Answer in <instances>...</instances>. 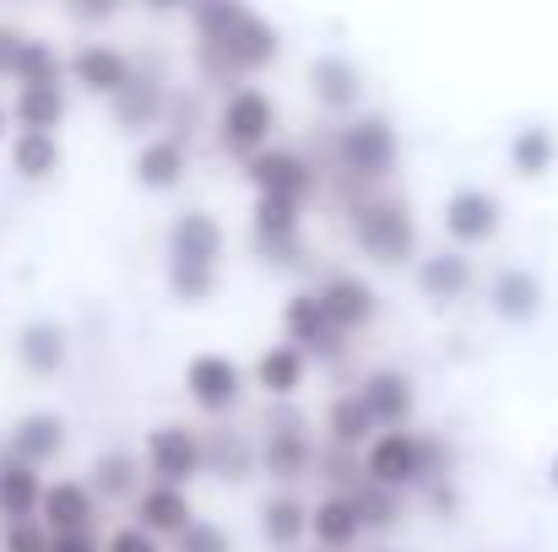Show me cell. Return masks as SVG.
<instances>
[{
    "label": "cell",
    "instance_id": "6da1fadb",
    "mask_svg": "<svg viewBox=\"0 0 558 552\" xmlns=\"http://www.w3.org/2000/svg\"><path fill=\"white\" fill-rule=\"evenodd\" d=\"M142 455H147V477H153V482H180V488H190V477H201V471L211 466L206 439L180 428V422L153 428L147 444H142Z\"/></svg>",
    "mask_w": 558,
    "mask_h": 552
},
{
    "label": "cell",
    "instance_id": "7a4b0ae2",
    "mask_svg": "<svg viewBox=\"0 0 558 552\" xmlns=\"http://www.w3.org/2000/svg\"><path fill=\"white\" fill-rule=\"evenodd\" d=\"M222 142L244 163L255 152H266V142H271V98L260 87H233L228 93V103H222Z\"/></svg>",
    "mask_w": 558,
    "mask_h": 552
},
{
    "label": "cell",
    "instance_id": "3957f363",
    "mask_svg": "<svg viewBox=\"0 0 558 552\" xmlns=\"http://www.w3.org/2000/svg\"><path fill=\"white\" fill-rule=\"evenodd\" d=\"M315 466H320V455H315V439H310L304 417H277L271 433H266V444H260V471L277 477L282 488H293Z\"/></svg>",
    "mask_w": 558,
    "mask_h": 552
},
{
    "label": "cell",
    "instance_id": "277c9868",
    "mask_svg": "<svg viewBox=\"0 0 558 552\" xmlns=\"http://www.w3.org/2000/svg\"><path fill=\"white\" fill-rule=\"evenodd\" d=\"M337 152H342L348 174L379 184L385 174H390V163H396V131H390L379 114H364V120H353V125L342 131Z\"/></svg>",
    "mask_w": 558,
    "mask_h": 552
},
{
    "label": "cell",
    "instance_id": "5b68a950",
    "mask_svg": "<svg viewBox=\"0 0 558 552\" xmlns=\"http://www.w3.org/2000/svg\"><path fill=\"white\" fill-rule=\"evenodd\" d=\"M364 515H359V499L353 493H326L310 504V542L320 552H353L364 542Z\"/></svg>",
    "mask_w": 558,
    "mask_h": 552
},
{
    "label": "cell",
    "instance_id": "8992f818",
    "mask_svg": "<svg viewBox=\"0 0 558 552\" xmlns=\"http://www.w3.org/2000/svg\"><path fill=\"white\" fill-rule=\"evenodd\" d=\"M282 331H288V342H299L304 353H331V347H342V320L331 315V304L320 298V287L315 293H304V298H293L288 309H282Z\"/></svg>",
    "mask_w": 558,
    "mask_h": 552
},
{
    "label": "cell",
    "instance_id": "52a82bcc",
    "mask_svg": "<svg viewBox=\"0 0 558 552\" xmlns=\"http://www.w3.org/2000/svg\"><path fill=\"white\" fill-rule=\"evenodd\" d=\"M131 520H136V526H147L153 537L174 542L190 520H195V510H190V493L180 488V482H147V488H142V499L131 504Z\"/></svg>",
    "mask_w": 558,
    "mask_h": 552
},
{
    "label": "cell",
    "instance_id": "ba28073f",
    "mask_svg": "<svg viewBox=\"0 0 558 552\" xmlns=\"http://www.w3.org/2000/svg\"><path fill=\"white\" fill-rule=\"evenodd\" d=\"M38 520H44L49 531H98V526H93V520H98V493H93L87 482H76V477H54V482L44 488Z\"/></svg>",
    "mask_w": 558,
    "mask_h": 552
},
{
    "label": "cell",
    "instance_id": "9c48e42d",
    "mask_svg": "<svg viewBox=\"0 0 558 552\" xmlns=\"http://www.w3.org/2000/svg\"><path fill=\"white\" fill-rule=\"evenodd\" d=\"M60 450H65V422H60L54 412H27V417L0 439V455L27 461V466H38V471H44Z\"/></svg>",
    "mask_w": 558,
    "mask_h": 552
},
{
    "label": "cell",
    "instance_id": "30bf717a",
    "mask_svg": "<svg viewBox=\"0 0 558 552\" xmlns=\"http://www.w3.org/2000/svg\"><path fill=\"white\" fill-rule=\"evenodd\" d=\"M185 390H190V401H195L201 412L222 417V412L239 401V368L228 364L222 353H201V358H190L185 364Z\"/></svg>",
    "mask_w": 558,
    "mask_h": 552
},
{
    "label": "cell",
    "instance_id": "8fae6325",
    "mask_svg": "<svg viewBox=\"0 0 558 552\" xmlns=\"http://www.w3.org/2000/svg\"><path fill=\"white\" fill-rule=\"evenodd\" d=\"M260 537H266L271 552H299L310 542V504H304L293 488L271 493V499L260 504Z\"/></svg>",
    "mask_w": 558,
    "mask_h": 552
},
{
    "label": "cell",
    "instance_id": "7c38bea8",
    "mask_svg": "<svg viewBox=\"0 0 558 552\" xmlns=\"http://www.w3.org/2000/svg\"><path fill=\"white\" fill-rule=\"evenodd\" d=\"M250 174H255V189H266V195H282V200H299V206H304V195L315 189L310 163H304L299 152H282V147H266V152H255V158H250Z\"/></svg>",
    "mask_w": 558,
    "mask_h": 552
},
{
    "label": "cell",
    "instance_id": "4fadbf2b",
    "mask_svg": "<svg viewBox=\"0 0 558 552\" xmlns=\"http://www.w3.org/2000/svg\"><path fill=\"white\" fill-rule=\"evenodd\" d=\"M44 471L27 461L0 455V520H33L44 510Z\"/></svg>",
    "mask_w": 558,
    "mask_h": 552
},
{
    "label": "cell",
    "instance_id": "5bb4252c",
    "mask_svg": "<svg viewBox=\"0 0 558 552\" xmlns=\"http://www.w3.org/2000/svg\"><path fill=\"white\" fill-rule=\"evenodd\" d=\"M87 488L98 493V504H136L142 499V461L136 455H125V450H109V455H98L93 461V471H87Z\"/></svg>",
    "mask_w": 558,
    "mask_h": 552
},
{
    "label": "cell",
    "instance_id": "9a60e30c",
    "mask_svg": "<svg viewBox=\"0 0 558 552\" xmlns=\"http://www.w3.org/2000/svg\"><path fill=\"white\" fill-rule=\"evenodd\" d=\"M71 76L82 82V87H93V93H120V87H131V60L114 49V44H82L76 49V60H71Z\"/></svg>",
    "mask_w": 558,
    "mask_h": 552
},
{
    "label": "cell",
    "instance_id": "2e32d148",
    "mask_svg": "<svg viewBox=\"0 0 558 552\" xmlns=\"http://www.w3.org/2000/svg\"><path fill=\"white\" fill-rule=\"evenodd\" d=\"M326 433H331L337 450H369V439L379 433V422H374L369 401H364L359 390H348V395L331 401V412H326Z\"/></svg>",
    "mask_w": 558,
    "mask_h": 552
},
{
    "label": "cell",
    "instance_id": "e0dca14e",
    "mask_svg": "<svg viewBox=\"0 0 558 552\" xmlns=\"http://www.w3.org/2000/svg\"><path fill=\"white\" fill-rule=\"evenodd\" d=\"M359 395L369 401L379 428H407V422H412V406H417V401H412V384H407L401 373H390V368H385V373H369V379L359 384Z\"/></svg>",
    "mask_w": 558,
    "mask_h": 552
},
{
    "label": "cell",
    "instance_id": "ac0fdd59",
    "mask_svg": "<svg viewBox=\"0 0 558 552\" xmlns=\"http://www.w3.org/2000/svg\"><path fill=\"white\" fill-rule=\"evenodd\" d=\"M60 109H65L60 82H16V93H11V120L22 131H54Z\"/></svg>",
    "mask_w": 558,
    "mask_h": 552
},
{
    "label": "cell",
    "instance_id": "d6986e66",
    "mask_svg": "<svg viewBox=\"0 0 558 552\" xmlns=\"http://www.w3.org/2000/svg\"><path fill=\"white\" fill-rule=\"evenodd\" d=\"M169 260H206V266H217L222 260V222L201 217V211L180 217L174 238H169Z\"/></svg>",
    "mask_w": 558,
    "mask_h": 552
},
{
    "label": "cell",
    "instance_id": "ffe728a7",
    "mask_svg": "<svg viewBox=\"0 0 558 552\" xmlns=\"http://www.w3.org/2000/svg\"><path fill=\"white\" fill-rule=\"evenodd\" d=\"M488 228H494V200L483 189H456L445 200V233L456 244H477V238H488Z\"/></svg>",
    "mask_w": 558,
    "mask_h": 552
},
{
    "label": "cell",
    "instance_id": "44dd1931",
    "mask_svg": "<svg viewBox=\"0 0 558 552\" xmlns=\"http://www.w3.org/2000/svg\"><path fill=\"white\" fill-rule=\"evenodd\" d=\"M136 174H142V184H153V189L180 184L185 180V142H180V136H153V142H142Z\"/></svg>",
    "mask_w": 558,
    "mask_h": 552
},
{
    "label": "cell",
    "instance_id": "7402d4cb",
    "mask_svg": "<svg viewBox=\"0 0 558 552\" xmlns=\"http://www.w3.org/2000/svg\"><path fill=\"white\" fill-rule=\"evenodd\" d=\"M16 358L33 368V373H54L65 364V331L54 320H33L16 331Z\"/></svg>",
    "mask_w": 558,
    "mask_h": 552
},
{
    "label": "cell",
    "instance_id": "603a6c76",
    "mask_svg": "<svg viewBox=\"0 0 558 552\" xmlns=\"http://www.w3.org/2000/svg\"><path fill=\"white\" fill-rule=\"evenodd\" d=\"M417 282H423V293L428 298H461L466 287H472V260L461 255V249H450V255H434V260H417Z\"/></svg>",
    "mask_w": 558,
    "mask_h": 552
},
{
    "label": "cell",
    "instance_id": "cb8c5ba5",
    "mask_svg": "<svg viewBox=\"0 0 558 552\" xmlns=\"http://www.w3.org/2000/svg\"><path fill=\"white\" fill-rule=\"evenodd\" d=\"M315 98L326 103V109H359V71L348 65V60H337V54H320L315 60Z\"/></svg>",
    "mask_w": 558,
    "mask_h": 552
},
{
    "label": "cell",
    "instance_id": "d4e9b609",
    "mask_svg": "<svg viewBox=\"0 0 558 552\" xmlns=\"http://www.w3.org/2000/svg\"><path fill=\"white\" fill-rule=\"evenodd\" d=\"M353 499H359V515H364V531L369 537H390L396 526H401V493L396 488H385V482H359V488H348Z\"/></svg>",
    "mask_w": 558,
    "mask_h": 552
},
{
    "label": "cell",
    "instance_id": "484cf974",
    "mask_svg": "<svg viewBox=\"0 0 558 552\" xmlns=\"http://www.w3.org/2000/svg\"><path fill=\"white\" fill-rule=\"evenodd\" d=\"M320 298L331 304V315L342 320V331L374 320V293L359 282V277H331V282H320Z\"/></svg>",
    "mask_w": 558,
    "mask_h": 552
},
{
    "label": "cell",
    "instance_id": "4316f807",
    "mask_svg": "<svg viewBox=\"0 0 558 552\" xmlns=\"http://www.w3.org/2000/svg\"><path fill=\"white\" fill-rule=\"evenodd\" d=\"M255 379H260V390H271V395H293V390L304 384V347H299V342H277V347L260 358Z\"/></svg>",
    "mask_w": 558,
    "mask_h": 552
},
{
    "label": "cell",
    "instance_id": "83f0119b",
    "mask_svg": "<svg viewBox=\"0 0 558 552\" xmlns=\"http://www.w3.org/2000/svg\"><path fill=\"white\" fill-rule=\"evenodd\" d=\"M54 158H60L54 131H16V136H11V169H16V174L44 180V174H54Z\"/></svg>",
    "mask_w": 558,
    "mask_h": 552
},
{
    "label": "cell",
    "instance_id": "f1b7e54d",
    "mask_svg": "<svg viewBox=\"0 0 558 552\" xmlns=\"http://www.w3.org/2000/svg\"><path fill=\"white\" fill-rule=\"evenodd\" d=\"M169 293L180 304L211 298L217 293V266H206V260H169Z\"/></svg>",
    "mask_w": 558,
    "mask_h": 552
},
{
    "label": "cell",
    "instance_id": "f546056e",
    "mask_svg": "<svg viewBox=\"0 0 558 552\" xmlns=\"http://www.w3.org/2000/svg\"><path fill=\"white\" fill-rule=\"evenodd\" d=\"M54 531L33 515V520H0V552H49Z\"/></svg>",
    "mask_w": 558,
    "mask_h": 552
},
{
    "label": "cell",
    "instance_id": "4dcf8cb0",
    "mask_svg": "<svg viewBox=\"0 0 558 552\" xmlns=\"http://www.w3.org/2000/svg\"><path fill=\"white\" fill-rule=\"evenodd\" d=\"M174 552H233V537L217 520H190L185 531L174 537Z\"/></svg>",
    "mask_w": 558,
    "mask_h": 552
},
{
    "label": "cell",
    "instance_id": "1f68e13d",
    "mask_svg": "<svg viewBox=\"0 0 558 552\" xmlns=\"http://www.w3.org/2000/svg\"><path fill=\"white\" fill-rule=\"evenodd\" d=\"M104 552H163V537H153L147 526H120V531H109L104 537Z\"/></svg>",
    "mask_w": 558,
    "mask_h": 552
},
{
    "label": "cell",
    "instance_id": "d6a6232c",
    "mask_svg": "<svg viewBox=\"0 0 558 552\" xmlns=\"http://www.w3.org/2000/svg\"><path fill=\"white\" fill-rule=\"evenodd\" d=\"M49 552H104V537L98 531H54Z\"/></svg>",
    "mask_w": 558,
    "mask_h": 552
},
{
    "label": "cell",
    "instance_id": "836d02e7",
    "mask_svg": "<svg viewBox=\"0 0 558 552\" xmlns=\"http://www.w3.org/2000/svg\"><path fill=\"white\" fill-rule=\"evenodd\" d=\"M532 298H537V293H532L521 277H505V282H499V304H505L510 315H526V304H532Z\"/></svg>",
    "mask_w": 558,
    "mask_h": 552
},
{
    "label": "cell",
    "instance_id": "e575fe53",
    "mask_svg": "<svg viewBox=\"0 0 558 552\" xmlns=\"http://www.w3.org/2000/svg\"><path fill=\"white\" fill-rule=\"evenodd\" d=\"M515 158H521V163H543V142H532V136H521V147H515Z\"/></svg>",
    "mask_w": 558,
    "mask_h": 552
},
{
    "label": "cell",
    "instance_id": "d590c367",
    "mask_svg": "<svg viewBox=\"0 0 558 552\" xmlns=\"http://www.w3.org/2000/svg\"><path fill=\"white\" fill-rule=\"evenodd\" d=\"M71 5H76V11H82V16H104V11H109V5H114V0H71Z\"/></svg>",
    "mask_w": 558,
    "mask_h": 552
},
{
    "label": "cell",
    "instance_id": "8d00e7d4",
    "mask_svg": "<svg viewBox=\"0 0 558 552\" xmlns=\"http://www.w3.org/2000/svg\"><path fill=\"white\" fill-rule=\"evenodd\" d=\"M5 114H11V109H5V103H0V131H5Z\"/></svg>",
    "mask_w": 558,
    "mask_h": 552
},
{
    "label": "cell",
    "instance_id": "74e56055",
    "mask_svg": "<svg viewBox=\"0 0 558 552\" xmlns=\"http://www.w3.org/2000/svg\"><path fill=\"white\" fill-rule=\"evenodd\" d=\"M554 488H558V461H554Z\"/></svg>",
    "mask_w": 558,
    "mask_h": 552
},
{
    "label": "cell",
    "instance_id": "f35d334b",
    "mask_svg": "<svg viewBox=\"0 0 558 552\" xmlns=\"http://www.w3.org/2000/svg\"><path fill=\"white\" fill-rule=\"evenodd\" d=\"M379 552H396V548H379Z\"/></svg>",
    "mask_w": 558,
    "mask_h": 552
},
{
    "label": "cell",
    "instance_id": "ab89813d",
    "mask_svg": "<svg viewBox=\"0 0 558 552\" xmlns=\"http://www.w3.org/2000/svg\"><path fill=\"white\" fill-rule=\"evenodd\" d=\"M310 552H320V548H310Z\"/></svg>",
    "mask_w": 558,
    "mask_h": 552
}]
</instances>
